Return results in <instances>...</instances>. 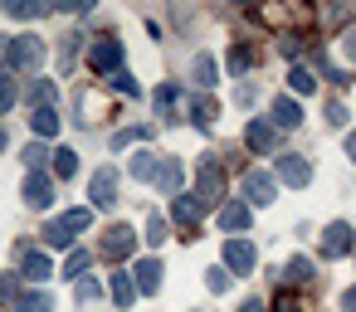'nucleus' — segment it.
I'll use <instances>...</instances> for the list:
<instances>
[{
	"label": "nucleus",
	"mask_w": 356,
	"mask_h": 312,
	"mask_svg": "<svg viewBox=\"0 0 356 312\" xmlns=\"http://www.w3.org/2000/svg\"><path fill=\"white\" fill-rule=\"evenodd\" d=\"M10 108H15V83L0 79V113H10Z\"/></svg>",
	"instance_id": "a19ab883"
},
{
	"label": "nucleus",
	"mask_w": 356,
	"mask_h": 312,
	"mask_svg": "<svg viewBox=\"0 0 356 312\" xmlns=\"http://www.w3.org/2000/svg\"><path fill=\"white\" fill-rule=\"evenodd\" d=\"M54 176H59V181H74V176H79V151H74V147H59V151H54Z\"/></svg>",
	"instance_id": "4be33fe9"
},
{
	"label": "nucleus",
	"mask_w": 356,
	"mask_h": 312,
	"mask_svg": "<svg viewBox=\"0 0 356 312\" xmlns=\"http://www.w3.org/2000/svg\"><path fill=\"white\" fill-rule=\"evenodd\" d=\"M181 181H186V171H181V156H166V161H161V171H156V186H161L166 195H176V190H181Z\"/></svg>",
	"instance_id": "f3484780"
},
{
	"label": "nucleus",
	"mask_w": 356,
	"mask_h": 312,
	"mask_svg": "<svg viewBox=\"0 0 356 312\" xmlns=\"http://www.w3.org/2000/svg\"><path fill=\"white\" fill-rule=\"evenodd\" d=\"M15 312H54V297L49 293H20Z\"/></svg>",
	"instance_id": "bb28decb"
},
{
	"label": "nucleus",
	"mask_w": 356,
	"mask_h": 312,
	"mask_svg": "<svg viewBox=\"0 0 356 312\" xmlns=\"http://www.w3.org/2000/svg\"><path fill=\"white\" fill-rule=\"evenodd\" d=\"M108 83H113V88H118V93H127V98H137V93H142V88H137V83H132V74H127V69H122V74H113V79H108Z\"/></svg>",
	"instance_id": "4c0bfd02"
},
{
	"label": "nucleus",
	"mask_w": 356,
	"mask_h": 312,
	"mask_svg": "<svg viewBox=\"0 0 356 312\" xmlns=\"http://www.w3.org/2000/svg\"><path fill=\"white\" fill-rule=\"evenodd\" d=\"M176 98H181V83H161V88L152 93V108H156V113L166 117V113L176 108Z\"/></svg>",
	"instance_id": "a878e982"
},
{
	"label": "nucleus",
	"mask_w": 356,
	"mask_h": 312,
	"mask_svg": "<svg viewBox=\"0 0 356 312\" xmlns=\"http://www.w3.org/2000/svg\"><path fill=\"white\" fill-rule=\"evenodd\" d=\"M278 176H283L288 186H298V190H302V186L312 181V166H307L298 151H283V156H278Z\"/></svg>",
	"instance_id": "9b49d317"
},
{
	"label": "nucleus",
	"mask_w": 356,
	"mask_h": 312,
	"mask_svg": "<svg viewBox=\"0 0 356 312\" xmlns=\"http://www.w3.org/2000/svg\"><path fill=\"white\" fill-rule=\"evenodd\" d=\"M137 293H161V258H142L137 263Z\"/></svg>",
	"instance_id": "4468645a"
},
{
	"label": "nucleus",
	"mask_w": 356,
	"mask_h": 312,
	"mask_svg": "<svg viewBox=\"0 0 356 312\" xmlns=\"http://www.w3.org/2000/svg\"><path fill=\"white\" fill-rule=\"evenodd\" d=\"M278 49H283L288 59H298V54H302V40H298V35H283V40H278Z\"/></svg>",
	"instance_id": "79ce46f5"
},
{
	"label": "nucleus",
	"mask_w": 356,
	"mask_h": 312,
	"mask_svg": "<svg viewBox=\"0 0 356 312\" xmlns=\"http://www.w3.org/2000/svg\"><path fill=\"white\" fill-rule=\"evenodd\" d=\"M200 210H205V205H200L195 195H176V200H171V220H176V224H186V239H195Z\"/></svg>",
	"instance_id": "9d476101"
},
{
	"label": "nucleus",
	"mask_w": 356,
	"mask_h": 312,
	"mask_svg": "<svg viewBox=\"0 0 356 312\" xmlns=\"http://www.w3.org/2000/svg\"><path fill=\"white\" fill-rule=\"evenodd\" d=\"M341 54H346V64H356V35H341Z\"/></svg>",
	"instance_id": "a18cd8bd"
},
{
	"label": "nucleus",
	"mask_w": 356,
	"mask_h": 312,
	"mask_svg": "<svg viewBox=\"0 0 356 312\" xmlns=\"http://www.w3.org/2000/svg\"><path fill=\"white\" fill-rule=\"evenodd\" d=\"M44 244H49V249H74V234L64 229V220H54V224H44Z\"/></svg>",
	"instance_id": "cd10ccee"
},
{
	"label": "nucleus",
	"mask_w": 356,
	"mask_h": 312,
	"mask_svg": "<svg viewBox=\"0 0 356 312\" xmlns=\"http://www.w3.org/2000/svg\"><path fill=\"white\" fill-rule=\"evenodd\" d=\"M341 312H356V288H346V293H341Z\"/></svg>",
	"instance_id": "49530a36"
},
{
	"label": "nucleus",
	"mask_w": 356,
	"mask_h": 312,
	"mask_svg": "<svg viewBox=\"0 0 356 312\" xmlns=\"http://www.w3.org/2000/svg\"><path fill=\"white\" fill-rule=\"evenodd\" d=\"M166 239V220L161 215H147V244H161Z\"/></svg>",
	"instance_id": "58836bf2"
},
{
	"label": "nucleus",
	"mask_w": 356,
	"mask_h": 312,
	"mask_svg": "<svg viewBox=\"0 0 356 312\" xmlns=\"http://www.w3.org/2000/svg\"><path fill=\"white\" fill-rule=\"evenodd\" d=\"M30 103H35V108H54V83H49V79H35V83H30Z\"/></svg>",
	"instance_id": "c85d7f7f"
},
{
	"label": "nucleus",
	"mask_w": 356,
	"mask_h": 312,
	"mask_svg": "<svg viewBox=\"0 0 356 312\" xmlns=\"http://www.w3.org/2000/svg\"><path fill=\"white\" fill-rule=\"evenodd\" d=\"M25 205H35V210H49V200H54V176H44V171H25Z\"/></svg>",
	"instance_id": "6e6552de"
},
{
	"label": "nucleus",
	"mask_w": 356,
	"mask_h": 312,
	"mask_svg": "<svg viewBox=\"0 0 356 312\" xmlns=\"http://www.w3.org/2000/svg\"><path fill=\"white\" fill-rule=\"evenodd\" d=\"M244 147L249 151H273L278 147V127L273 122H249L244 127Z\"/></svg>",
	"instance_id": "f8f14e48"
},
{
	"label": "nucleus",
	"mask_w": 356,
	"mask_h": 312,
	"mask_svg": "<svg viewBox=\"0 0 356 312\" xmlns=\"http://www.w3.org/2000/svg\"><path fill=\"white\" fill-rule=\"evenodd\" d=\"M49 156H54V151H44L40 142H30V147H25V171H40V166H44Z\"/></svg>",
	"instance_id": "2f4dec72"
},
{
	"label": "nucleus",
	"mask_w": 356,
	"mask_h": 312,
	"mask_svg": "<svg viewBox=\"0 0 356 312\" xmlns=\"http://www.w3.org/2000/svg\"><path fill=\"white\" fill-rule=\"evenodd\" d=\"M273 312H298V302H293V297H283V302H278Z\"/></svg>",
	"instance_id": "8fccbe9b"
},
{
	"label": "nucleus",
	"mask_w": 356,
	"mask_h": 312,
	"mask_svg": "<svg viewBox=\"0 0 356 312\" xmlns=\"http://www.w3.org/2000/svg\"><path fill=\"white\" fill-rule=\"evenodd\" d=\"M30 127H35L40 137H54V132H59V113H54V108H35V113H30Z\"/></svg>",
	"instance_id": "b1692460"
},
{
	"label": "nucleus",
	"mask_w": 356,
	"mask_h": 312,
	"mask_svg": "<svg viewBox=\"0 0 356 312\" xmlns=\"http://www.w3.org/2000/svg\"><path fill=\"white\" fill-rule=\"evenodd\" d=\"M288 88H293V93H302V98H312V93H317V79H312V69L293 64V69H288Z\"/></svg>",
	"instance_id": "412c9836"
},
{
	"label": "nucleus",
	"mask_w": 356,
	"mask_h": 312,
	"mask_svg": "<svg viewBox=\"0 0 356 312\" xmlns=\"http://www.w3.org/2000/svg\"><path fill=\"white\" fill-rule=\"evenodd\" d=\"M44 64V40L40 35H15L10 40V69H40Z\"/></svg>",
	"instance_id": "7ed1b4c3"
},
{
	"label": "nucleus",
	"mask_w": 356,
	"mask_h": 312,
	"mask_svg": "<svg viewBox=\"0 0 356 312\" xmlns=\"http://www.w3.org/2000/svg\"><path fill=\"white\" fill-rule=\"evenodd\" d=\"M220 229H234V234H244V229H249V205H239V200H225V205H220Z\"/></svg>",
	"instance_id": "ddd939ff"
},
{
	"label": "nucleus",
	"mask_w": 356,
	"mask_h": 312,
	"mask_svg": "<svg viewBox=\"0 0 356 312\" xmlns=\"http://www.w3.org/2000/svg\"><path fill=\"white\" fill-rule=\"evenodd\" d=\"M20 278H30V283H44V278H49V258H44L40 249H30V254L20 258Z\"/></svg>",
	"instance_id": "6ab92c4d"
},
{
	"label": "nucleus",
	"mask_w": 356,
	"mask_h": 312,
	"mask_svg": "<svg viewBox=\"0 0 356 312\" xmlns=\"http://www.w3.org/2000/svg\"><path fill=\"white\" fill-rule=\"evenodd\" d=\"M205 288H210V293H225V288H229V273H225V263H220V268H205Z\"/></svg>",
	"instance_id": "e433bc0d"
},
{
	"label": "nucleus",
	"mask_w": 356,
	"mask_h": 312,
	"mask_svg": "<svg viewBox=\"0 0 356 312\" xmlns=\"http://www.w3.org/2000/svg\"><path fill=\"white\" fill-rule=\"evenodd\" d=\"M312 273H317V268H312V258H302V254H293V258L283 263V283H288V288H298V283H312Z\"/></svg>",
	"instance_id": "a211bd4d"
},
{
	"label": "nucleus",
	"mask_w": 356,
	"mask_h": 312,
	"mask_svg": "<svg viewBox=\"0 0 356 312\" xmlns=\"http://www.w3.org/2000/svg\"><path fill=\"white\" fill-rule=\"evenodd\" d=\"M108 283H113V297H118V307H132V297H137V283H132L127 273H108Z\"/></svg>",
	"instance_id": "393cba45"
},
{
	"label": "nucleus",
	"mask_w": 356,
	"mask_h": 312,
	"mask_svg": "<svg viewBox=\"0 0 356 312\" xmlns=\"http://www.w3.org/2000/svg\"><path fill=\"white\" fill-rule=\"evenodd\" d=\"M6 15H15V20H35V15H44V6H35V0H10Z\"/></svg>",
	"instance_id": "7c9ffc66"
},
{
	"label": "nucleus",
	"mask_w": 356,
	"mask_h": 312,
	"mask_svg": "<svg viewBox=\"0 0 356 312\" xmlns=\"http://www.w3.org/2000/svg\"><path fill=\"white\" fill-rule=\"evenodd\" d=\"M191 195H195L205 210H210V205H225V171H220L215 156L200 161V176H195V190H191Z\"/></svg>",
	"instance_id": "f257e3e1"
},
{
	"label": "nucleus",
	"mask_w": 356,
	"mask_h": 312,
	"mask_svg": "<svg viewBox=\"0 0 356 312\" xmlns=\"http://www.w3.org/2000/svg\"><path fill=\"white\" fill-rule=\"evenodd\" d=\"M83 268H88V254H83V249H74V254L64 258V278H83Z\"/></svg>",
	"instance_id": "72a5a7b5"
},
{
	"label": "nucleus",
	"mask_w": 356,
	"mask_h": 312,
	"mask_svg": "<svg viewBox=\"0 0 356 312\" xmlns=\"http://www.w3.org/2000/svg\"><path fill=\"white\" fill-rule=\"evenodd\" d=\"M132 249H137V229H132V224H113V229L103 234V258H108V263L127 258Z\"/></svg>",
	"instance_id": "423d86ee"
},
{
	"label": "nucleus",
	"mask_w": 356,
	"mask_h": 312,
	"mask_svg": "<svg viewBox=\"0 0 356 312\" xmlns=\"http://www.w3.org/2000/svg\"><path fill=\"white\" fill-rule=\"evenodd\" d=\"M191 74H195V83H200V88H215V83H220V79H215V74H220V64H215L210 54H195Z\"/></svg>",
	"instance_id": "aec40b11"
},
{
	"label": "nucleus",
	"mask_w": 356,
	"mask_h": 312,
	"mask_svg": "<svg viewBox=\"0 0 356 312\" xmlns=\"http://www.w3.org/2000/svg\"><path fill=\"white\" fill-rule=\"evenodd\" d=\"M0 302H20V278L15 273H0Z\"/></svg>",
	"instance_id": "f704fd0d"
},
{
	"label": "nucleus",
	"mask_w": 356,
	"mask_h": 312,
	"mask_svg": "<svg viewBox=\"0 0 356 312\" xmlns=\"http://www.w3.org/2000/svg\"><path fill=\"white\" fill-rule=\"evenodd\" d=\"M88 69L103 74V79L122 74V44H118L113 35H108V40H93V49H88Z\"/></svg>",
	"instance_id": "f03ea898"
},
{
	"label": "nucleus",
	"mask_w": 356,
	"mask_h": 312,
	"mask_svg": "<svg viewBox=\"0 0 356 312\" xmlns=\"http://www.w3.org/2000/svg\"><path fill=\"white\" fill-rule=\"evenodd\" d=\"M239 312H268V307H264V297H249V302H244Z\"/></svg>",
	"instance_id": "de8ad7c7"
},
{
	"label": "nucleus",
	"mask_w": 356,
	"mask_h": 312,
	"mask_svg": "<svg viewBox=\"0 0 356 312\" xmlns=\"http://www.w3.org/2000/svg\"><path fill=\"white\" fill-rule=\"evenodd\" d=\"M273 127H302L298 98H273Z\"/></svg>",
	"instance_id": "2eb2a0df"
},
{
	"label": "nucleus",
	"mask_w": 356,
	"mask_h": 312,
	"mask_svg": "<svg viewBox=\"0 0 356 312\" xmlns=\"http://www.w3.org/2000/svg\"><path fill=\"white\" fill-rule=\"evenodd\" d=\"M98 293H103V283H98V278H79V302H93Z\"/></svg>",
	"instance_id": "ea45409f"
},
{
	"label": "nucleus",
	"mask_w": 356,
	"mask_h": 312,
	"mask_svg": "<svg viewBox=\"0 0 356 312\" xmlns=\"http://www.w3.org/2000/svg\"><path fill=\"white\" fill-rule=\"evenodd\" d=\"M88 195H93V210H108V205H118V171H113V166L93 171V181H88Z\"/></svg>",
	"instance_id": "0eeeda50"
},
{
	"label": "nucleus",
	"mask_w": 356,
	"mask_h": 312,
	"mask_svg": "<svg viewBox=\"0 0 356 312\" xmlns=\"http://www.w3.org/2000/svg\"><path fill=\"white\" fill-rule=\"evenodd\" d=\"M346 117H351V113H346V103H327V122H337V127H341Z\"/></svg>",
	"instance_id": "c03bdc74"
},
{
	"label": "nucleus",
	"mask_w": 356,
	"mask_h": 312,
	"mask_svg": "<svg viewBox=\"0 0 356 312\" xmlns=\"http://www.w3.org/2000/svg\"><path fill=\"white\" fill-rule=\"evenodd\" d=\"M346 156H351V166H356V132L346 137Z\"/></svg>",
	"instance_id": "09e8293b"
},
{
	"label": "nucleus",
	"mask_w": 356,
	"mask_h": 312,
	"mask_svg": "<svg viewBox=\"0 0 356 312\" xmlns=\"http://www.w3.org/2000/svg\"><path fill=\"white\" fill-rule=\"evenodd\" d=\"M244 195H249V205H273V200H278V176H268V171H244Z\"/></svg>",
	"instance_id": "39448f33"
},
{
	"label": "nucleus",
	"mask_w": 356,
	"mask_h": 312,
	"mask_svg": "<svg viewBox=\"0 0 356 312\" xmlns=\"http://www.w3.org/2000/svg\"><path fill=\"white\" fill-rule=\"evenodd\" d=\"M0 151H6V132H0Z\"/></svg>",
	"instance_id": "3c124183"
},
{
	"label": "nucleus",
	"mask_w": 356,
	"mask_h": 312,
	"mask_svg": "<svg viewBox=\"0 0 356 312\" xmlns=\"http://www.w3.org/2000/svg\"><path fill=\"white\" fill-rule=\"evenodd\" d=\"M191 122H195V127H210V122H215V103H210V98H195V103H191Z\"/></svg>",
	"instance_id": "c756f323"
},
{
	"label": "nucleus",
	"mask_w": 356,
	"mask_h": 312,
	"mask_svg": "<svg viewBox=\"0 0 356 312\" xmlns=\"http://www.w3.org/2000/svg\"><path fill=\"white\" fill-rule=\"evenodd\" d=\"M249 59H254V54H249V44H234V49H229V74H244V69H249Z\"/></svg>",
	"instance_id": "c9c22d12"
},
{
	"label": "nucleus",
	"mask_w": 356,
	"mask_h": 312,
	"mask_svg": "<svg viewBox=\"0 0 356 312\" xmlns=\"http://www.w3.org/2000/svg\"><path fill=\"white\" fill-rule=\"evenodd\" d=\"M59 220H64V229H69V234H79V229H88L93 210H69V215H59Z\"/></svg>",
	"instance_id": "473e14b6"
},
{
	"label": "nucleus",
	"mask_w": 356,
	"mask_h": 312,
	"mask_svg": "<svg viewBox=\"0 0 356 312\" xmlns=\"http://www.w3.org/2000/svg\"><path fill=\"white\" fill-rule=\"evenodd\" d=\"M356 249V229L346 224V220H332L327 229H322V258H341V254H351Z\"/></svg>",
	"instance_id": "20e7f679"
},
{
	"label": "nucleus",
	"mask_w": 356,
	"mask_h": 312,
	"mask_svg": "<svg viewBox=\"0 0 356 312\" xmlns=\"http://www.w3.org/2000/svg\"><path fill=\"white\" fill-rule=\"evenodd\" d=\"M254 258H259V254H254L249 239H225V268H229V278H234V273H249Z\"/></svg>",
	"instance_id": "1a4fd4ad"
},
{
	"label": "nucleus",
	"mask_w": 356,
	"mask_h": 312,
	"mask_svg": "<svg viewBox=\"0 0 356 312\" xmlns=\"http://www.w3.org/2000/svg\"><path fill=\"white\" fill-rule=\"evenodd\" d=\"M79 49H83V35H64V40H59V69H64V74L79 64Z\"/></svg>",
	"instance_id": "5701e85b"
},
{
	"label": "nucleus",
	"mask_w": 356,
	"mask_h": 312,
	"mask_svg": "<svg viewBox=\"0 0 356 312\" xmlns=\"http://www.w3.org/2000/svg\"><path fill=\"white\" fill-rule=\"evenodd\" d=\"M161 161H166V156H156V151H137V156L127 161V171H132L137 181H156V171H161Z\"/></svg>",
	"instance_id": "dca6fc26"
},
{
	"label": "nucleus",
	"mask_w": 356,
	"mask_h": 312,
	"mask_svg": "<svg viewBox=\"0 0 356 312\" xmlns=\"http://www.w3.org/2000/svg\"><path fill=\"white\" fill-rule=\"evenodd\" d=\"M254 98H259V88H254V83H239V88H234V103H239V108H249Z\"/></svg>",
	"instance_id": "37998d69"
}]
</instances>
